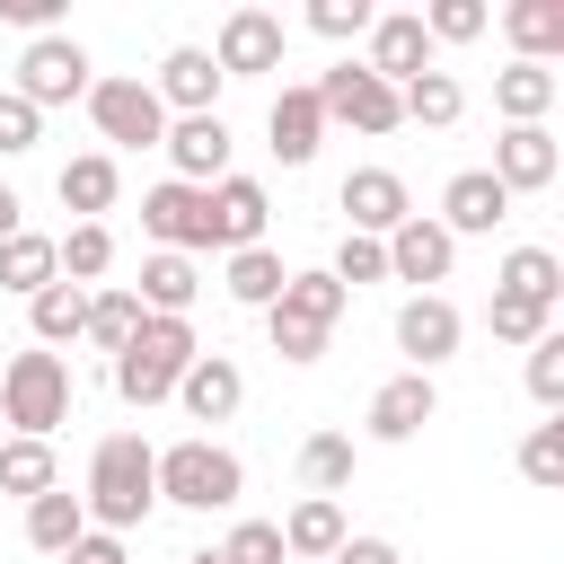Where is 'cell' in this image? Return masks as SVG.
I'll return each instance as SVG.
<instances>
[{"label":"cell","instance_id":"3957f363","mask_svg":"<svg viewBox=\"0 0 564 564\" xmlns=\"http://www.w3.org/2000/svg\"><path fill=\"white\" fill-rule=\"evenodd\" d=\"M194 352H203V344H194L185 317H141L132 344L115 352V388H123V405H159V397H176V379H185Z\"/></svg>","mask_w":564,"mask_h":564},{"label":"cell","instance_id":"f6af8a7d","mask_svg":"<svg viewBox=\"0 0 564 564\" xmlns=\"http://www.w3.org/2000/svg\"><path fill=\"white\" fill-rule=\"evenodd\" d=\"M35 141H44V115H35L18 88H0V159H26Z\"/></svg>","mask_w":564,"mask_h":564},{"label":"cell","instance_id":"ffe728a7","mask_svg":"<svg viewBox=\"0 0 564 564\" xmlns=\"http://www.w3.org/2000/svg\"><path fill=\"white\" fill-rule=\"evenodd\" d=\"M150 97H159V106H176V115H220V106H212V97H220V70H212V53H203V44H176V53L159 62Z\"/></svg>","mask_w":564,"mask_h":564},{"label":"cell","instance_id":"f907efd6","mask_svg":"<svg viewBox=\"0 0 564 564\" xmlns=\"http://www.w3.org/2000/svg\"><path fill=\"white\" fill-rule=\"evenodd\" d=\"M18 212H26V203H18V194H9V185H0V238H18V229H26V220H18Z\"/></svg>","mask_w":564,"mask_h":564},{"label":"cell","instance_id":"f35d334b","mask_svg":"<svg viewBox=\"0 0 564 564\" xmlns=\"http://www.w3.org/2000/svg\"><path fill=\"white\" fill-rule=\"evenodd\" d=\"M529 397H538L546 414L564 405V326H546V335L529 344Z\"/></svg>","mask_w":564,"mask_h":564},{"label":"cell","instance_id":"ab89813d","mask_svg":"<svg viewBox=\"0 0 564 564\" xmlns=\"http://www.w3.org/2000/svg\"><path fill=\"white\" fill-rule=\"evenodd\" d=\"M520 476H529V485H546V494L564 485V423H555V414L520 441Z\"/></svg>","mask_w":564,"mask_h":564},{"label":"cell","instance_id":"1f68e13d","mask_svg":"<svg viewBox=\"0 0 564 564\" xmlns=\"http://www.w3.org/2000/svg\"><path fill=\"white\" fill-rule=\"evenodd\" d=\"M44 282H62V256H53V238H35V229H18V238H0V291H18V300H35Z\"/></svg>","mask_w":564,"mask_h":564},{"label":"cell","instance_id":"83f0119b","mask_svg":"<svg viewBox=\"0 0 564 564\" xmlns=\"http://www.w3.org/2000/svg\"><path fill=\"white\" fill-rule=\"evenodd\" d=\"M397 115H405V123H432V132H449V123L467 115V88H458L449 70H414V79L397 88Z\"/></svg>","mask_w":564,"mask_h":564},{"label":"cell","instance_id":"8992f818","mask_svg":"<svg viewBox=\"0 0 564 564\" xmlns=\"http://www.w3.org/2000/svg\"><path fill=\"white\" fill-rule=\"evenodd\" d=\"M18 97H26L35 115L88 97V44H79V35H35V44L18 53Z\"/></svg>","mask_w":564,"mask_h":564},{"label":"cell","instance_id":"5b68a950","mask_svg":"<svg viewBox=\"0 0 564 564\" xmlns=\"http://www.w3.org/2000/svg\"><path fill=\"white\" fill-rule=\"evenodd\" d=\"M88 123L115 150H159L167 141V106L150 97V79H88Z\"/></svg>","mask_w":564,"mask_h":564},{"label":"cell","instance_id":"60d3db41","mask_svg":"<svg viewBox=\"0 0 564 564\" xmlns=\"http://www.w3.org/2000/svg\"><path fill=\"white\" fill-rule=\"evenodd\" d=\"M212 555H220V564H291V555H282V529H273V520H238V529H229V538H220Z\"/></svg>","mask_w":564,"mask_h":564},{"label":"cell","instance_id":"2e32d148","mask_svg":"<svg viewBox=\"0 0 564 564\" xmlns=\"http://www.w3.org/2000/svg\"><path fill=\"white\" fill-rule=\"evenodd\" d=\"M159 150L176 159V185H220L229 176V123L220 115H176Z\"/></svg>","mask_w":564,"mask_h":564},{"label":"cell","instance_id":"ba28073f","mask_svg":"<svg viewBox=\"0 0 564 564\" xmlns=\"http://www.w3.org/2000/svg\"><path fill=\"white\" fill-rule=\"evenodd\" d=\"M388 282H414V291H432V282H449V264H458V238L432 220V212H405L388 238Z\"/></svg>","mask_w":564,"mask_h":564},{"label":"cell","instance_id":"c3c4849f","mask_svg":"<svg viewBox=\"0 0 564 564\" xmlns=\"http://www.w3.org/2000/svg\"><path fill=\"white\" fill-rule=\"evenodd\" d=\"M326 564H405V555H397L388 538H344V546H335Z\"/></svg>","mask_w":564,"mask_h":564},{"label":"cell","instance_id":"4316f807","mask_svg":"<svg viewBox=\"0 0 564 564\" xmlns=\"http://www.w3.org/2000/svg\"><path fill=\"white\" fill-rule=\"evenodd\" d=\"M555 70H538V62H511V70H494V106H502V123H546V106H555Z\"/></svg>","mask_w":564,"mask_h":564},{"label":"cell","instance_id":"7a4b0ae2","mask_svg":"<svg viewBox=\"0 0 564 564\" xmlns=\"http://www.w3.org/2000/svg\"><path fill=\"white\" fill-rule=\"evenodd\" d=\"M70 397H79V388H70V361H62V352L35 344V352H9V361H0V423H9L18 441H44L53 423H70Z\"/></svg>","mask_w":564,"mask_h":564},{"label":"cell","instance_id":"bcb514c9","mask_svg":"<svg viewBox=\"0 0 564 564\" xmlns=\"http://www.w3.org/2000/svg\"><path fill=\"white\" fill-rule=\"evenodd\" d=\"M264 335H273V352H282V361H317V352H326V335H317V326L273 317V308H264Z\"/></svg>","mask_w":564,"mask_h":564},{"label":"cell","instance_id":"4dcf8cb0","mask_svg":"<svg viewBox=\"0 0 564 564\" xmlns=\"http://www.w3.org/2000/svg\"><path fill=\"white\" fill-rule=\"evenodd\" d=\"M26 326H35L44 352H53V344H79V326H88V291H79V282H44V291L26 300Z\"/></svg>","mask_w":564,"mask_h":564},{"label":"cell","instance_id":"8fae6325","mask_svg":"<svg viewBox=\"0 0 564 564\" xmlns=\"http://www.w3.org/2000/svg\"><path fill=\"white\" fill-rule=\"evenodd\" d=\"M141 229L167 247V256H194V247H212V203H203V185H150L141 194Z\"/></svg>","mask_w":564,"mask_h":564},{"label":"cell","instance_id":"4fadbf2b","mask_svg":"<svg viewBox=\"0 0 564 564\" xmlns=\"http://www.w3.org/2000/svg\"><path fill=\"white\" fill-rule=\"evenodd\" d=\"M335 203H344L352 238H388V229L414 212V194H405V176H397V167H352V176L335 185Z\"/></svg>","mask_w":564,"mask_h":564},{"label":"cell","instance_id":"f5cc1de1","mask_svg":"<svg viewBox=\"0 0 564 564\" xmlns=\"http://www.w3.org/2000/svg\"><path fill=\"white\" fill-rule=\"evenodd\" d=\"M0 441H9V423H0Z\"/></svg>","mask_w":564,"mask_h":564},{"label":"cell","instance_id":"b9f144b4","mask_svg":"<svg viewBox=\"0 0 564 564\" xmlns=\"http://www.w3.org/2000/svg\"><path fill=\"white\" fill-rule=\"evenodd\" d=\"M326 273H335L344 291H361V282H388V247H379V238H352V229H344V247H335V264H326Z\"/></svg>","mask_w":564,"mask_h":564},{"label":"cell","instance_id":"816d5d0a","mask_svg":"<svg viewBox=\"0 0 564 564\" xmlns=\"http://www.w3.org/2000/svg\"><path fill=\"white\" fill-rule=\"evenodd\" d=\"M194 564H220V555H212V546H203V555H194Z\"/></svg>","mask_w":564,"mask_h":564},{"label":"cell","instance_id":"681fc988","mask_svg":"<svg viewBox=\"0 0 564 564\" xmlns=\"http://www.w3.org/2000/svg\"><path fill=\"white\" fill-rule=\"evenodd\" d=\"M62 564H123V538H106V529H88V538H79V546H70Z\"/></svg>","mask_w":564,"mask_h":564},{"label":"cell","instance_id":"d6a6232c","mask_svg":"<svg viewBox=\"0 0 564 564\" xmlns=\"http://www.w3.org/2000/svg\"><path fill=\"white\" fill-rule=\"evenodd\" d=\"M282 282H291V264H282L273 247H238V256H229V282H220V291H229L238 308H273V300H282Z\"/></svg>","mask_w":564,"mask_h":564},{"label":"cell","instance_id":"30bf717a","mask_svg":"<svg viewBox=\"0 0 564 564\" xmlns=\"http://www.w3.org/2000/svg\"><path fill=\"white\" fill-rule=\"evenodd\" d=\"M361 44H370V53H361V70H370V79H388V88H405L414 70H432V35H423V18H414V9H379Z\"/></svg>","mask_w":564,"mask_h":564},{"label":"cell","instance_id":"d4e9b609","mask_svg":"<svg viewBox=\"0 0 564 564\" xmlns=\"http://www.w3.org/2000/svg\"><path fill=\"white\" fill-rule=\"evenodd\" d=\"M79 538H88L79 494H62V485H53V494H35V502H26V546H35V555H53V564H62Z\"/></svg>","mask_w":564,"mask_h":564},{"label":"cell","instance_id":"52a82bcc","mask_svg":"<svg viewBox=\"0 0 564 564\" xmlns=\"http://www.w3.org/2000/svg\"><path fill=\"white\" fill-rule=\"evenodd\" d=\"M317 115H326V123H352V132H370V141L405 123V115H397V88L370 79L361 62H335V70L317 79Z\"/></svg>","mask_w":564,"mask_h":564},{"label":"cell","instance_id":"44dd1931","mask_svg":"<svg viewBox=\"0 0 564 564\" xmlns=\"http://www.w3.org/2000/svg\"><path fill=\"white\" fill-rule=\"evenodd\" d=\"M273 529H282V555H291V564H326V555L352 538V529H344V502H326V494H300L291 520H273Z\"/></svg>","mask_w":564,"mask_h":564},{"label":"cell","instance_id":"74e56055","mask_svg":"<svg viewBox=\"0 0 564 564\" xmlns=\"http://www.w3.org/2000/svg\"><path fill=\"white\" fill-rule=\"evenodd\" d=\"M414 18H423L432 44H476V35H485V0H432V9H414Z\"/></svg>","mask_w":564,"mask_h":564},{"label":"cell","instance_id":"ee69618b","mask_svg":"<svg viewBox=\"0 0 564 564\" xmlns=\"http://www.w3.org/2000/svg\"><path fill=\"white\" fill-rule=\"evenodd\" d=\"M546 326H555V308H529V300H502V291H494V344H520V352H529Z\"/></svg>","mask_w":564,"mask_h":564},{"label":"cell","instance_id":"7c38bea8","mask_svg":"<svg viewBox=\"0 0 564 564\" xmlns=\"http://www.w3.org/2000/svg\"><path fill=\"white\" fill-rule=\"evenodd\" d=\"M555 167H564L555 132H546V123H511V132L494 141V167H485V176H494L502 194H546V185H555Z\"/></svg>","mask_w":564,"mask_h":564},{"label":"cell","instance_id":"836d02e7","mask_svg":"<svg viewBox=\"0 0 564 564\" xmlns=\"http://www.w3.org/2000/svg\"><path fill=\"white\" fill-rule=\"evenodd\" d=\"M62 476H53V441H0V494H18V502H35V494H53Z\"/></svg>","mask_w":564,"mask_h":564},{"label":"cell","instance_id":"cb8c5ba5","mask_svg":"<svg viewBox=\"0 0 564 564\" xmlns=\"http://www.w3.org/2000/svg\"><path fill=\"white\" fill-rule=\"evenodd\" d=\"M494 291H502V300H529V308H564V264H555V247H511V256L494 264Z\"/></svg>","mask_w":564,"mask_h":564},{"label":"cell","instance_id":"9a60e30c","mask_svg":"<svg viewBox=\"0 0 564 564\" xmlns=\"http://www.w3.org/2000/svg\"><path fill=\"white\" fill-rule=\"evenodd\" d=\"M432 414H441V388H432L423 370H397V379L370 388V414H361V423H370V441H414Z\"/></svg>","mask_w":564,"mask_h":564},{"label":"cell","instance_id":"277c9868","mask_svg":"<svg viewBox=\"0 0 564 564\" xmlns=\"http://www.w3.org/2000/svg\"><path fill=\"white\" fill-rule=\"evenodd\" d=\"M238 494H247V467H238V449H220V441H176V449H159V502H176V511H238Z\"/></svg>","mask_w":564,"mask_h":564},{"label":"cell","instance_id":"f546056e","mask_svg":"<svg viewBox=\"0 0 564 564\" xmlns=\"http://www.w3.org/2000/svg\"><path fill=\"white\" fill-rule=\"evenodd\" d=\"M344 282L335 273H291L282 282V300H273V317H300V326H317V335H335V317H344Z\"/></svg>","mask_w":564,"mask_h":564},{"label":"cell","instance_id":"5bb4252c","mask_svg":"<svg viewBox=\"0 0 564 564\" xmlns=\"http://www.w3.org/2000/svg\"><path fill=\"white\" fill-rule=\"evenodd\" d=\"M458 335H467V317H458L441 291H414V300L397 308V352H405L423 379H432V361H449V352H458Z\"/></svg>","mask_w":564,"mask_h":564},{"label":"cell","instance_id":"8d00e7d4","mask_svg":"<svg viewBox=\"0 0 564 564\" xmlns=\"http://www.w3.org/2000/svg\"><path fill=\"white\" fill-rule=\"evenodd\" d=\"M132 326H141V300H132V291H88V326H79V335H88L97 352H123Z\"/></svg>","mask_w":564,"mask_h":564},{"label":"cell","instance_id":"603a6c76","mask_svg":"<svg viewBox=\"0 0 564 564\" xmlns=\"http://www.w3.org/2000/svg\"><path fill=\"white\" fill-rule=\"evenodd\" d=\"M132 300H141V317H185L194 300H203V273H194V256H141V282H132Z\"/></svg>","mask_w":564,"mask_h":564},{"label":"cell","instance_id":"d6986e66","mask_svg":"<svg viewBox=\"0 0 564 564\" xmlns=\"http://www.w3.org/2000/svg\"><path fill=\"white\" fill-rule=\"evenodd\" d=\"M238 397H247V379H238V361H229V352H194V361H185V379H176V405H185L194 423H229V414H238Z\"/></svg>","mask_w":564,"mask_h":564},{"label":"cell","instance_id":"6da1fadb","mask_svg":"<svg viewBox=\"0 0 564 564\" xmlns=\"http://www.w3.org/2000/svg\"><path fill=\"white\" fill-rule=\"evenodd\" d=\"M79 511H88V529H106V538L141 529V520L159 511V449H150L141 432H106L97 458H88V494H79Z\"/></svg>","mask_w":564,"mask_h":564},{"label":"cell","instance_id":"7bdbcfd3","mask_svg":"<svg viewBox=\"0 0 564 564\" xmlns=\"http://www.w3.org/2000/svg\"><path fill=\"white\" fill-rule=\"evenodd\" d=\"M370 0H308V26L326 35V44H352V35H370Z\"/></svg>","mask_w":564,"mask_h":564},{"label":"cell","instance_id":"ac0fdd59","mask_svg":"<svg viewBox=\"0 0 564 564\" xmlns=\"http://www.w3.org/2000/svg\"><path fill=\"white\" fill-rule=\"evenodd\" d=\"M203 203H212V247H264V185L256 176H220V185H203Z\"/></svg>","mask_w":564,"mask_h":564},{"label":"cell","instance_id":"e575fe53","mask_svg":"<svg viewBox=\"0 0 564 564\" xmlns=\"http://www.w3.org/2000/svg\"><path fill=\"white\" fill-rule=\"evenodd\" d=\"M53 256H62V282H97L106 264H115V229L106 220H70V238H53Z\"/></svg>","mask_w":564,"mask_h":564},{"label":"cell","instance_id":"e0dca14e","mask_svg":"<svg viewBox=\"0 0 564 564\" xmlns=\"http://www.w3.org/2000/svg\"><path fill=\"white\" fill-rule=\"evenodd\" d=\"M432 220H441L449 238H485L494 220H511V194H502L485 167H458V176L441 185V212H432Z\"/></svg>","mask_w":564,"mask_h":564},{"label":"cell","instance_id":"484cf974","mask_svg":"<svg viewBox=\"0 0 564 564\" xmlns=\"http://www.w3.org/2000/svg\"><path fill=\"white\" fill-rule=\"evenodd\" d=\"M502 35L520 44V62L546 70V62L564 53V0H511V9H502Z\"/></svg>","mask_w":564,"mask_h":564},{"label":"cell","instance_id":"7dc6e473","mask_svg":"<svg viewBox=\"0 0 564 564\" xmlns=\"http://www.w3.org/2000/svg\"><path fill=\"white\" fill-rule=\"evenodd\" d=\"M0 18H9V26H35V35H53L62 0H0Z\"/></svg>","mask_w":564,"mask_h":564},{"label":"cell","instance_id":"f1b7e54d","mask_svg":"<svg viewBox=\"0 0 564 564\" xmlns=\"http://www.w3.org/2000/svg\"><path fill=\"white\" fill-rule=\"evenodd\" d=\"M115 159L106 150H88V159H70L62 176H53V194H62V212H79V220H97V212H115Z\"/></svg>","mask_w":564,"mask_h":564},{"label":"cell","instance_id":"d590c367","mask_svg":"<svg viewBox=\"0 0 564 564\" xmlns=\"http://www.w3.org/2000/svg\"><path fill=\"white\" fill-rule=\"evenodd\" d=\"M300 485L335 502V494L352 485V441H344V432H308V441H300Z\"/></svg>","mask_w":564,"mask_h":564},{"label":"cell","instance_id":"7402d4cb","mask_svg":"<svg viewBox=\"0 0 564 564\" xmlns=\"http://www.w3.org/2000/svg\"><path fill=\"white\" fill-rule=\"evenodd\" d=\"M264 132H273V159H282V167H308V159H317V141H326L317 88H282V97H273V115H264Z\"/></svg>","mask_w":564,"mask_h":564},{"label":"cell","instance_id":"9c48e42d","mask_svg":"<svg viewBox=\"0 0 564 564\" xmlns=\"http://www.w3.org/2000/svg\"><path fill=\"white\" fill-rule=\"evenodd\" d=\"M212 70H220V79L282 70V18H273V9H229L220 35H212Z\"/></svg>","mask_w":564,"mask_h":564}]
</instances>
